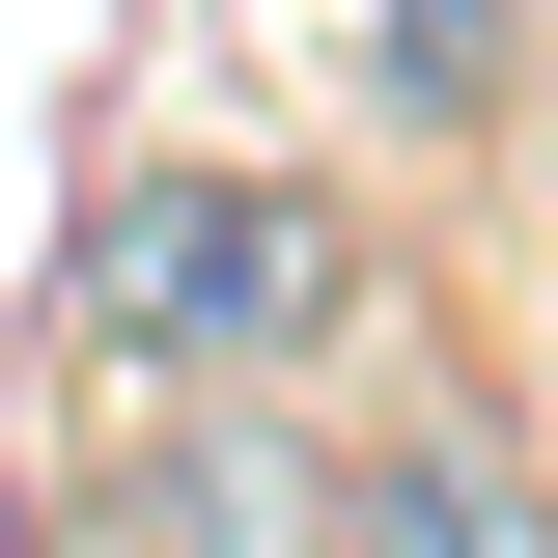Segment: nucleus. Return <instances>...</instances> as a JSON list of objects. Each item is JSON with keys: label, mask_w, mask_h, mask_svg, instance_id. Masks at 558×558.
Masks as SVG:
<instances>
[{"label": "nucleus", "mask_w": 558, "mask_h": 558, "mask_svg": "<svg viewBox=\"0 0 558 558\" xmlns=\"http://www.w3.org/2000/svg\"><path fill=\"white\" fill-rule=\"evenodd\" d=\"M84 307H112L140 363H279L307 307H336V223L279 196V168H168V196H112Z\"/></svg>", "instance_id": "obj_1"}, {"label": "nucleus", "mask_w": 558, "mask_h": 558, "mask_svg": "<svg viewBox=\"0 0 558 558\" xmlns=\"http://www.w3.org/2000/svg\"><path fill=\"white\" fill-rule=\"evenodd\" d=\"M363 84H391V112H447V140H475L502 84H531V0H363Z\"/></svg>", "instance_id": "obj_3"}, {"label": "nucleus", "mask_w": 558, "mask_h": 558, "mask_svg": "<svg viewBox=\"0 0 558 558\" xmlns=\"http://www.w3.org/2000/svg\"><path fill=\"white\" fill-rule=\"evenodd\" d=\"M140 531H168V558H279V531H307V502H279V418H196Z\"/></svg>", "instance_id": "obj_4"}, {"label": "nucleus", "mask_w": 558, "mask_h": 558, "mask_svg": "<svg viewBox=\"0 0 558 558\" xmlns=\"http://www.w3.org/2000/svg\"><path fill=\"white\" fill-rule=\"evenodd\" d=\"M336 558H558V475H502V447H363Z\"/></svg>", "instance_id": "obj_2"}]
</instances>
